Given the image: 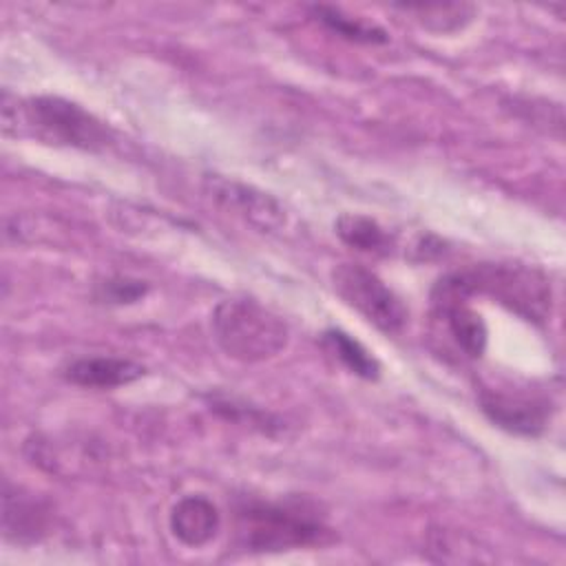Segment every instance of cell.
<instances>
[{
	"mask_svg": "<svg viewBox=\"0 0 566 566\" xmlns=\"http://www.w3.org/2000/svg\"><path fill=\"white\" fill-rule=\"evenodd\" d=\"M2 128L7 135H29L55 146L99 150L108 142L106 126L82 106L51 95L2 99Z\"/></svg>",
	"mask_w": 566,
	"mask_h": 566,
	"instance_id": "obj_1",
	"label": "cell"
},
{
	"mask_svg": "<svg viewBox=\"0 0 566 566\" xmlns=\"http://www.w3.org/2000/svg\"><path fill=\"white\" fill-rule=\"evenodd\" d=\"M332 528L303 502H245L237 511V542L250 553L321 546Z\"/></svg>",
	"mask_w": 566,
	"mask_h": 566,
	"instance_id": "obj_2",
	"label": "cell"
},
{
	"mask_svg": "<svg viewBox=\"0 0 566 566\" xmlns=\"http://www.w3.org/2000/svg\"><path fill=\"white\" fill-rule=\"evenodd\" d=\"M212 332L219 347L234 360L261 363L287 345V325L254 298H226L214 307Z\"/></svg>",
	"mask_w": 566,
	"mask_h": 566,
	"instance_id": "obj_3",
	"label": "cell"
},
{
	"mask_svg": "<svg viewBox=\"0 0 566 566\" xmlns=\"http://www.w3.org/2000/svg\"><path fill=\"white\" fill-rule=\"evenodd\" d=\"M458 281L471 294H489L497 303L526 321H546L551 310L548 281L533 268L524 265H475L464 272H455Z\"/></svg>",
	"mask_w": 566,
	"mask_h": 566,
	"instance_id": "obj_4",
	"label": "cell"
},
{
	"mask_svg": "<svg viewBox=\"0 0 566 566\" xmlns=\"http://www.w3.org/2000/svg\"><path fill=\"white\" fill-rule=\"evenodd\" d=\"M336 294L387 334H398L409 318L400 296L385 281L358 263H340L332 272Z\"/></svg>",
	"mask_w": 566,
	"mask_h": 566,
	"instance_id": "obj_5",
	"label": "cell"
},
{
	"mask_svg": "<svg viewBox=\"0 0 566 566\" xmlns=\"http://www.w3.org/2000/svg\"><path fill=\"white\" fill-rule=\"evenodd\" d=\"M431 298L436 314L444 321L455 345L469 358H480L486 349V325L482 316L469 307V292L458 281L455 272L438 281Z\"/></svg>",
	"mask_w": 566,
	"mask_h": 566,
	"instance_id": "obj_6",
	"label": "cell"
},
{
	"mask_svg": "<svg viewBox=\"0 0 566 566\" xmlns=\"http://www.w3.org/2000/svg\"><path fill=\"white\" fill-rule=\"evenodd\" d=\"M480 405L493 424L515 436H539L551 420V400L539 396L482 391Z\"/></svg>",
	"mask_w": 566,
	"mask_h": 566,
	"instance_id": "obj_7",
	"label": "cell"
},
{
	"mask_svg": "<svg viewBox=\"0 0 566 566\" xmlns=\"http://www.w3.org/2000/svg\"><path fill=\"white\" fill-rule=\"evenodd\" d=\"M206 190L226 210L241 214L261 230H274L283 223V208L265 192L228 181L223 177H206Z\"/></svg>",
	"mask_w": 566,
	"mask_h": 566,
	"instance_id": "obj_8",
	"label": "cell"
},
{
	"mask_svg": "<svg viewBox=\"0 0 566 566\" xmlns=\"http://www.w3.org/2000/svg\"><path fill=\"white\" fill-rule=\"evenodd\" d=\"M51 524V509L35 493L13 486L4 480L2 486V531L4 537L18 544L38 542L46 535Z\"/></svg>",
	"mask_w": 566,
	"mask_h": 566,
	"instance_id": "obj_9",
	"label": "cell"
},
{
	"mask_svg": "<svg viewBox=\"0 0 566 566\" xmlns=\"http://www.w3.org/2000/svg\"><path fill=\"white\" fill-rule=\"evenodd\" d=\"M170 533L190 548H199L208 544L219 526L221 515L219 509L208 500L206 495H184L172 509H170Z\"/></svg>",
	"mask_w": 566,
	"mask_h": 566,
	"instance_id": "obj_10",
	"label": "cell"
},
{
	"mask_svg": "<svg viewBox=\"0 0 566 566\" xmlns=\"http://www.w3.org/2000/svg\"><path fill=\"white\" fill-rule=\"evenodd\" d=\"M64 376L66 380L82 387L113 389L142 378L144 367L135 360L117 358V356H84L69 363L64 369Z\"/></svg>",
	"mask_w": 566,
	"mask_h": 566,
	"instance_id": "obj_11",
	"label": "cell"
},
{
	"mask_svg": "<svg viewBox=\"0 0 566 566\" xmlns=\"http://www.w3.org/2000/svg\"><path fill=\"white\" fill-rule=\"evenodd\" d=\"M323 345L332 356H336L352 374L365 378V380H376L380 376V365L378 360L347 332L343 329H327L323 334Z\"/></svg>",
	"mask_w": 566,
	"mask_h": 566,
	"instance_id": "obj_12",
	"label": "cell"
},
{
	"mask_svg": "<svg viewBox=\"0 0 566 566\" xmlns=\"http://www.w3.org/2000/svg\"><path fill=\"white\" fill-rule=\"evenodd\" d=\"M336 234L360 252H382L389 248L387 232L369 217L363 214H340L336 219Z\"/></svg>",
	"mask_w": 566,
	"mask_h": 566,
	"instance_id": "obj_13",
	"label": "cell"
},
{
	"mask_svg": "<svg viewBox=\"0 0 566 566\" xmlns=\"http://www.w3.org/2000/svg\"><path fill=\"white\" fill-rule=\"evenodd\" d=\"M312 13L334 33H338L345 40L352 42H363V44H380L387 42V33L376 27V24H365L363 20H354L345 13H340L334 7H325V4H316L312 7Z\"/></svg>",
	"mask_w": 566,
	"mask_h": 566,
	"instance_id": "obj_14",
	"label": "cell"
},
{
	"mask_svg": "<svg viewBox=\"0 0 566 566\" xmlns=\"http://www.w3.org/2000/svg\"><path fill=\"white\" fill-rule=\"evenodd\" d=\"M402 11L418 15V20L431 31H453L464 27L473 18L471 4H398Z\"/></svg>",
	"mask_w": 566,
	"mask_h": 566,
	"instance_id": "obj_15",
	"label": "cell"
},
{
	"mask_svg": "<svg viewBox=\"0 0 566 566\" xmlns=\"http://www.w3.org/2000/svg\"><path fill=\"white\" fill-rule=\"evenodd\" d=\"M146 283L144 281H135V279H108L99 285L97 290V298L104 301V303H115V305H122V303H135L139 301L144 294H146Z\"/></svg>",
	"mask_w": 566,
	"mask_h": 566,
	"instance_id": "obj_16",
	"label": "cell"
}]
</instances>
